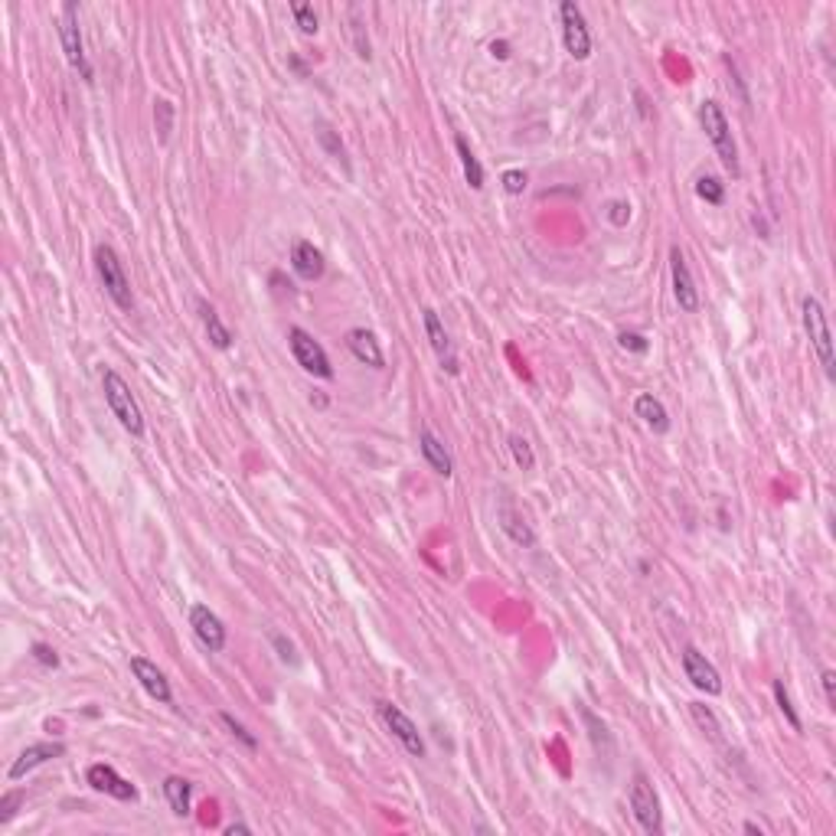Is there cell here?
<instances>
[{
    "label": "cell",
    "mask_w": 836,
    "mask_h": 836,
    "mask_svg": "<svg viewBox=\"0 0 836 836\" xmlns=\"http://www.w3.org/2000/svg\"><path fill=\"white\" fill-rule=\"evenodd\" d=\"M288 347H291V356H295L297 366H301L307 376H317V380H333L330 356H327V350H323L321 343L314 340L305 327H291V330H288Z\"/></svg>",
    "instance_id": "obj_6"
},
{
    "label": "cell",
    "mask_w": 836,
    "mask_h": 836,
    "mask_svg": "<svg viewBox=\"0 0 836 836\" xmlns=\"http://www.w3.org/2000/svg\"><path fill=\"white\" fill-rule=\"evenodd\" d=\"M190 627H193V634H196V640L206 647L209 654H222V650H226L229 634H226V624H222V618H219L216 611H209L206 605H193Z\"/></svg>",
    "instance_id": "obj_13"
},
{
    "label": "cell",
    "mask_w": 836,
    "mask_h": 836,
    "mask_svg": "<svg viewBox=\"0 0 836 836\" xmlns=\"http://www.w3.org/2000/svg\"><path fill=\"white\" fill-rule=\"evenodd\" d=\"M96 272L104 288V295L114 301V307H118V311H134V291H131V281H128V272H124L118 252H114L112 246H104V242L96 246Z\"/></svg>",
    "instance_id": "obj_3"
},
{
    "label": "cell",
    "mask_w": 836,
    "mask_h": 836,
    "mask_svg": "<svg viewBox=\"0 0 836 836\" xmlns=\"http://www.w3.org/2000/svg\"><path fill=\"white\" fill-rule=\"evenodd\" d=\"M272 644H275L278 656H281V664H291V666H297V654H295V644H291V640H288L285 634H272Z\"/></svg>",
    "instance_id": "obj_37"
},
{
    "label": "cell",
    "mask_w": 836,
    "mask_h": 836,
    "mask_svg": "<svg viewBox=\"0 0 836 836\" xmlns=\"http://www.w3.org/2000/svg\"><path fill=\"white\" fill-rule=\"evenodd\" d=\"M291 13H295V23H297V29L305 33V37H314L317 33V13H314V7L311 4H291Z\"/></svg>",
    "instance_id": "obj_33"
},
{
    "label": "cell",
    "mask_w": 836,
    "mask_h": 836,
    "mask_svg": "<svg viewBox=\"0 0 836 836\" xmlns=\"http://www.w3.org/2000/svg\"><path fill=\"white\" fill-rule=\"evenodd\" d=\"M418 451H422L425 464L431 467L438 477L455 474V457H451V451L445 447V441H441V438H438L428 425H422V431H418Z\"/></svg>",
    "instance_id": "obj_18"
},
{
    "label": "cell",
    "mask_w": 836,
    "mask_h": 836,
    "mask_svg": "<svg viewBox=\"0 0 836 836\" xmlns=\"http://www.w3.org/2000/svg\"><path fill=\"white\" fill-rule=\"evenodd\" d=\"M347 350H350L353 360H360L363 366H372V370H382V366H386L380 340H376V333L366 330V327H353V330L347 333Z\"/></svg>",
    "instance_id": "obj_19"
},
{
    "label": "cell",
    "mask_w": 836,
    "mask_h": 836,
    "mask_svg": "<svg viewBox=\"0 0 836 836\" xmlns=\"http://www.w3.org/2000/svg\"><path fill=\"white\" fill-rule=\"evenodd\" d=\"M699 124H703L706 138L713 141L723 167L732 173V177H739L741 173L739 147H735V138H732V128H729V118H725V112H723V104L715 102V98H706V102L699 104Z\"/></svg>",
    "instance_id": "obj_2"
},
{
    "label": "cell",
    "mask_w": 836,
    "mask_h": 836,
    "mask_svg": "<svg viewBox=\"0 0 836 836\" xmlns=\"http://www.w3.org/2000/svg\"><path fill=\"white\" fill-rule=\"evenodd\" d=\"M745 833H758L761 836V827H758V823H745Z\"/></svg>",
    "instance_id": "obj_43"
},
{
    "label": "cell",
    "mask_w": 836,
    "mask_h": 836,
    "mask_svg": "<svg viewBox=\"0 0 836 836\" xmlns=\"http://www.w3.org/2000/svg\"><path fill=\"white\" fill-rule=\"evenodd\" d=\"M634 415L644 422L654 435H666L670 431V412H666V405L656 396H650V392H640L634 399Z\"/></svg>",
    "instance_id": "obj_21"
},
{
    "label": "cell",
    "mask_w": 836,
    "mask_h": 836,
    "mask_svg": "<svg viewBox=\"0 0 836 836\" xmlns=\"http://www.w3.org/2000/svg\"><path fill=\"white\" fill-rule=\"evenodd\" d=\"M696 196H699V200H706L709 206H723V203H725V183L719 180V177H709V173H703V177L696 180Z\"/></svg>",
    "instance_id": "obj_28"
},
{
    "label": "cell",
    "mask_w": 836,
    "mask_h": 836,
    "mask_svg": "<svg viewBox=\"0 0 836 836\" xmlns=\"http://www.w3.org/2000/svg\"><path fill=\"white\" fill-rule=\"evenodd\" d=\"M131 673L134 680L141 683V690L151 699H157V703L171 706L173 703V690H171V680L163 676V670L157 664H151L147 656H131Z\"/></svg>",
    "instance_id": "obj_15"
},
{
    "label": "cell",
    "mask_w": 836,
    "mask_h": 836,
    "mask_svg": "<svg viewBox=\"0 0 836 836\" xmlns=\"http://www.w3.org/2000/svg\"><path fill=\"white\" fill-rule=\"evenodd\" d=\"M490 56H494V59H510V46H506L504 39H494V43H490Z\"/></svg>",
    "instance_id": "obj_41"
},
{
    "label": "cell",
    "mask_w": 836,
    "mask_h": 836,
    "mask_svg": "<svg viewBox=\"0 0 836 836\" xmlns=\"http://www.w3.org/2000/svg\"><path fill=\"white\" fill-rule=\"evenodd\" d=\"M422 321H425L428 343H431V350H435L438 363H441V370H447L451 376H457V372H461V363H457L455 343H451V337H447L441 317H438L431 307H425V311H422Z\"/></svg>",
    "instance_id": "obj_14"
},
{
    "label": "cell",
    "mask_w": 836,
    "mask_h": 836,
    "mask_svg": "<svg viewBox=\"0 0 836 836\" xmlns=\"http://www.w3.org/2000/svg\"><path fill=\"white\" fill-rule=\"evenodd\" d=\"M497 522H500L504 536L514 542V546H520V549H532V546H536V532H532V526L526 522V516H522V510L516 506V500L510 494H500Z\"/></svg>",
    "instance_id": "obj_11"
},
{
    "label": "cell",
    "mask_w": 836,
    "mask_h": 836,
    "mask_svg": "<svg viewBox=\"0 0 836 836\" xmlns=\"http://www.w3.org/2000/svg\"><path fill=\"white\" fill-rule=\"evenodd\" d=\"M680 664H683L686 680H690L699 693H706V696L723 693V676H719V670H715L709 660H706V654H699V647L686 644L683 654H680Z\"/></svg>",
    "instance_id": "obj_10"
},
{
    "label": "cell",
    "mask_w": 836,
    "mask_h": 836,
    "mask_svg": "<svg viewBox=\"0 0 836 836\" xmlns=\"http://www.w3.org/2000/svg\"><path fill=\"white\" fill-rule=\"evenodd\" d=\"M823 696H827V703H830V709H836V673L833 670H823Z\"/></svg>",
    "instance_id": "obj_40"
},
{
    "label": "cell",
    "mask_w": 836,
    "mask_h": 836,
    "mask_svg": "<svg viewBox=\"0 0 836 836\" xmlns=\"http://www.w3.org/2000/svg\"><path fill=\"white\" fill-rule=\"evenodd\" d=\"M196 311H200L203 330H206L209 343H213L216 350H229V347H232V333H229V327L222 323V317L216 314V307L200 297V301H196Z\"/></svg>",
    "instance_id": "obj_22"
},
{
    "label": "cell",
    "mask_w": 836,
    "mask_h": 836,
    "mask_svg": "<svg viewBox=\"0 0 836 836\" xmlns=\"http://www.w3.org/2000/svg\"><path fill=\"white\" fill-rule=\"evenodd\" d=\"M236 833H252V827H248V823H229L226 836H236Z\"/></svg>",
    "instance_id": "obj_42"
},
{
    "label": "cell",
    "mask_w": 836,
    "mask_h": 836,
    "mask_svg": "<svg viewBox=\"0 0 836 836\" xmlns=\"http://www.w3.org/2000/svg\"><path fill=\"white\" fill-rule=\"evenodd\" d=\"M510 455H514V461H516V467H520V471H532V467H536L532 445L522 435H510Z\"/></svg>",
    "instance_id": "obj_31"
},
{
    "label": "cell",
    "mask_w": 836,
    "mask_h": 836,
    "mask_svg": "<svg viewBox=\"0 0 836 836\" xmlns=\"http://www.w3.org/2000/svg\"><path fill=\"white\" fill-rule=\"evenodd\" d=\"M608 219L614 222V226H624L627 219H631V203H611V206H608Z\"/></svg>",
    "instance_id": "obj_39"
},
{
    "label": "cell",
    "mask_w": 836,
    "mask_h": 836,
    "mask_svg": "<svg viewBox=\"0 0 836 836\" xmlns=\"http://www.w3.org/2000/svg\"><path fill=\"white\" fill-rule=\"evenodd\" d=\"M618 347H621V350H627V353H637V356H644V353L650 350V343H647L644 333H621Z\"/></svg>",
    "instance_id": "obj_35"
},
{
    "label": "cell",
    "mask_w": 836,
    "mask_h": 836,
    "mask_svg": "<svg viewBox=\"0 0 836 836\" xmlns=\"http://www.w3.org/2000/svg\"><path fill=\"white\" fill-rule=\"evenodd\" d=\"M350 17H353L350 33H353V43H356V56L370 63V59H372V46H370V37H366V23L360 20V7H350Z\"/></svg>",
    "instance_id": "obj_30"
},
{
    "label": "cell",
    "mask_w": 836,
    "mask_h": 836,
    "mask_svg": "<svg viewBox=\"0 0 836 836\" xmlns=\"http://www.w3.org/2000/svg\"><path fill=\"white\" fill-rule=\"evenodd\" d=\"M559 20H562V43H565V53H569L572 59L585 63V59L591 56V29H589L585 13H581V7L575 0H562Z\"/></svg>",
    "instance_id": "obj_7"
},
{
    "label": "cell",
    "mask_w": 836,
    "mask_h": 836,
    "mask_svg": "<svg viewBox=\"0 0 836 836\" xmlns=\"http://www.w3.org/2000/svg\"><path fill=\"white\" fill-rule=\"evenodd\" d=\"M219 723L226 725V729H229V735H232V739H238V741H242V745H246L248 751H255V748H258V739H255V735H252V732L246 729V725L238 723V719H236V715H232V713H219Z\"/></svg>",
    "instance_id": "obj_32"
},
{
    "label": "cell",
    "mask_w": 836,
    "mask_h": 836,
    "mask_svg": "<svg viewBox=\"0 0 836 836\" xmlns=\"http://www.w3.org/2000/svg\"><path fill=\"white\" fill-rule=\"evenodd\" d=\"M631 810H634L637 823H640V830L644 833H660L664 830V814H660V798H656L654 784H650V778L647 774H634V781H631Z\"/></svg>",
    "instance_id": "obj_8"
},
{
    "label": "cell",
    "mask_w": 836,
    "mask_h": 836,
    "mask_svg": "<svg viewBox=\"0 0 836 836\" xmlns=\"http://www.w3.org/2000/svg\"><path fill=\"white\" fill-rule=\"evenodd\" d=\"M771 693H774V703H778L781 715L788 719L790 729H794V732L804 729V723H800V713H798V706H794V699H790V693H788V686H784V680H774V683H771Z\"/></svg>",
    "instance_id": "obj_25"
},
{
    "label": "cell",
    "mask_w": 836,
    "mask_h": 836,
    "mask_svg": "<svg viewBox=\"0 0 836 836\" xmlns=\"http://www.w3.org/2000/svg\"><path fill=\"white\" fill-rule=\"evenodd\" d=\"M376 713H380L382 725L392 732V739L399 741L402 748L409 751L412 758H425V739H422V732H418V725L412 723L409 715L402 713L396 703H386V699H380L376 703Z\"/></svg>",
    "instance_id": "obj_9"
},
{
    "label": "cell",
    "mask_w": 836,
    "mask_h": 836,
    "mask_svg": "<svg viewBox=\"0 0 836 836\" xmlns=\"http://www.w3.org/2000/svg\"><path fill=\"white\" fill-rule=\"evenodd\" d=\"M800 314H804V330H807V337H810V347L817 353V360H820V366H823V372H827V380H833L836 356H833V333H830L827 311H823V305H820L817 297L807 295L800 301Z\"/></svg>",
    "instance_id": "obj_4"
},
{
    "label": "cell",
    "mask_w": 836,
    "mask_h": 836,
    "mask_svg": "<svg viewBox=\"0 0 836 836\" xmlns=\"http://www.w3.org/2000/svg\"><path fill=\"white\" fill-rule=\"evenodd\" d=\"M59 43L66 53V63L76 69L79 76L92 82V63L86 56V43H82V27H79V7L76 4H63L59 10Z\"/></svg>",
    "instance_id": "obj_5"
},
{
    "label": "cell",
    "mask_w": 836,
    "mask_h": 836,
    "mask_svg": "<svg viewBox=\"0 0 836 836\" xmlns=\"http://www.w3.org/2000/svg\"><path fill=\"white\" fill-rule=\"evenodd\" d=\"M291 268H295V275L305 278V281H321L327 262H323V252L314 246V242L297 238L295 246H291Z\"/></svg>",
    "instance_id": "obj_20"
},
{
    "label": "cell",
    "mask_w": 836,
    "mask_h": 836,
    "mask_svg": "<svg viewBox=\"0 0 836 836\" xmlns=\"http://www.w3.org/2000/svg\"><path fill=\"white\" fill-rule=\"evenodd\" d=\"M59 755H66V745H63V741H37V745H27V748L17 755V761L10 765L7 778L10 781L27 778L33 768H39V765H46V761L59 758Z\"/></svg>",
    "instance_id": "obj_17"
},
{
    "label": "cell",
    "mask_w": 836,
    "mask_h": 836,
    "mask_svg": "<svg viewBox=\"0 0 836 836\" xmlns=\"http://www.w3.org/2000/svg\"><path fill=\"white\" fill-rule=\"evenodd\" d=\"M20 804H23V790H7V794L0 798V827L17 817Z\"/></svg>",
    "instance_id": "obj_34"
},
{
    "label": "cell",
    "mask_w": 836,
    "mask_h": 836,
    "mask_svg": "<svg viewBox=\"0 0 836 836\" xmlns=\"http://www.w3.org/2000/svg\"><path fill=\"white\" fill-rule=\"evenodd\" d=\"M690 715H693V723L699 725V732H703V735H709L713 741H723V723L715 719V713L709 709V706L690 703Z\"/></svg>",
    "instance_id": "obj_26"
},
{
    "label": "cell",
    "mask_w": 836,
    "mask_h": 836,
    "mask_svg": "<svg viewBox=\"0 0 836 836\" xmlns=\"http://www.w3.org/2000/svg\"><path fill=\"white\" fill-rule=\"evenodd\" d=\"M102 392H104L108 409H112V415L121 422L124 431H128L131 438H144V412H141V405H138V399H134L131 386L121 380V372L104 370L102 372Z\"/></svg>",
    "instance_id": "obj_1"
},
{
    "label": "cell",
    "mask_w": 836,
    "mask_h": 836,
    "mask_svg": "<svg viewBox=\"0 0 836 836\" xmlns=\"http://www.w3.org/2000/svg\"><path fill=\"white\" fill-rule=\"evenodd\" d=\"M173 114H177L173 102H167V98H157V102H154V128H157V138H161V141H171Z\"/></svg>",
    "instance_id": "obj_29"
},
{
    "label": "cell",
    "mask_w": 836,
    "mask_h": 836,
    "mask_svg": "<svg viewBox=\"0 0 836 836\" xmlns=\"http://www.w3.org/2000/svg\"><path fill=\"white\" fill-rule=\"evenodd\" d=\"M163 798H167V804H171V810L177 814V817H187V814H190L193 784L187 778L171 774V778L163 781Z\"/></svg>",
    "instance_id": "obj_24"
},
{
    "label": "cell",
    "mask_w": 836,
    "mask_h": 836,
    "mask_svg": "<svg viewBox=\"0 0 836 836\" xmlns=\"http://www.w3.org/2000/svg\"><path fill=\"white\" fill-rule=\"evenodd\" d=\"M86 781L98 794H108V798H114V800H138V788H134L128 778H121L112 765H102V761H98V765H88Z\"/></svg>",
    "instance_id": "obj_16"
},
{
    "label": "cell",
    "mask_w": 836,
    "mask_h": 836,
    "mask_svg": "<svg viewBox=\"0 0 836 836\" xmlns=\"http://www.w3.org/2000/svg\"><path fill=\"white\" fill-rule=\"evenodd\" d=\"M500 180H504V190L510 193V196H520V193L526 190V173L522 171H506Z\"/></svg>",
    "instance_id": "obj_38"
},
{
    "label": "cell",
    "mask_w": 836,
    "mask_h": 836,
    "mask_svg": "<svg viewBox=\"0 0 836 836\" xmlns=\"http://www.w3.org/2000/svg\"><path fill=\"white\" fill-rule=\"evenodd\" d=\"M29 654H33V660H37L39 666H49V670H56L59 666V654L49 644H39L37 640V644L29 647Z\"/></svg>",
    "instance_id": "obj_36"
},
{
    "label": "cell",
    "mask_w": 836,
    "mask_h": 836,
    "mask_svg": "<svg viewBox=\"0 0 836 836\" xmlns=\"http://www.w3.org/2000/svg\"><path fill=\"white\" fill-rule=\"evenodd\" d=\"M314 134H317V141H321V147H323L327 154H330L333 161L347 163V147H343L340 134L333 131L330 124H327V121H317V124H314Z\"/></svg>",
    "instance_id": "obj_27"
},
{
    "label": "cell",
    "mask_w": 836,
    "mask_h": 836,
    "mask_svg": "<svg viewBox=\"0 0 836 836\" xmlns=\"http://www.w3.org/2000/svg\"><path fill=\"white\" fill-rule=\"evenodd\" d=\"M670 275H673V297L683 314L699 311V288L693 281V272L686 265V255L680 252V246L670 248Z\"/></svg>",
    "instance_id": "obj_12"
},
{
    "label": "cell",
    "mask_w": 836,
    "mask_h": 836,
    "mask_svg": "<svg viewBox=\"0 0 836 836\" xmlns=\"http://www.w3.org/2000/svg\"><path fill=\"white\" fill-rule=\"evenodd\" d=\"M455 151H457L461 167H464L467 187H471V190H484V163L474 157V151H471V144H467L464 134H455Z\"/></svg>",
    "instance_id": "obj_23"
}]
</instances>
